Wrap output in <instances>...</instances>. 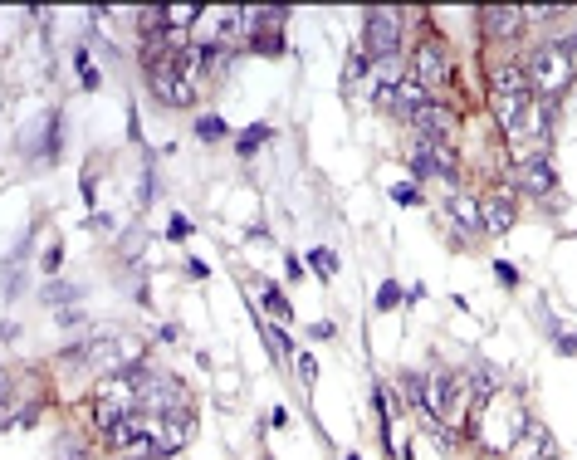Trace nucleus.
I'll list each match as a JSON object with an SVG mask.
<instances>
[{"mask_svg":"<svg viewBox=\"0 0 577 460\" xmlns=\"http://www.w3.org/2000/svg\"><path fill=\"white\" fill-rule=\"evenodd\" d=\"M147 84H152V93H157L162 103H172V108H191V103H196V93H191V84L172 69V59H152V64H147Z\"/></svg>","mask_w":577,"mask_h":460,"instance_id":"obj_4","label":"nucleus"},{"mask_svg":"<svg viewBox=\"0 0 577 460\" xmlns=\"http://www.w3.org/2000/svg\"><path fill=\"white\" fill-rule=\"evenodd\" d=\"M514 182L524 186L529 196H548L558 177H553V162L548 157H524V162H514Z\"/></svg>","mask_w":577,"mask_h":460,"instance_id":"obj_6","label":"nucleus"},{"mask_svg":"<svg viewBox=\"0 0 577 460\" xmlns=\"http://www.w3.org/2000/svg\"><path fill=\"white\" fill-rule=\"evenodd\" d=\"M265 309L274 314V319H289V314H294V309H289V299H284L274 284H265Z\"/></svg>","mask_w":577,"mask_h":460,"instance_id":"obj_17","label":"nucleus"},{"mask_svg":"<svg viewBox=\"0 0 577 460\" xmlns=\"http://www.w3.org/2000/svg\"><path fill=\"white\" fill-rule=\"evenodd\" d=\"M529 103H533V93H499V98H494V123H499L504 133H514L519 118L529 113Z\"/></svg>","mask_w":577,"mask_h":460,"instance_id":"obj_11","label":"nucleus"},{"mask_svg":"<svg viewBox=\"0 0 577 460\" xmlns=\"http://www.w3.org/2000/svg\"><path fill=\"white\" fill-rule=\"evenodd\" d=\"M411 79L416 84H441L445 79V54L436 40H426V45L416 49V59H411Z\"/></svg>","mask_w":577,"mask_h":460,"instance_id":"obj_9","label":"nucleus"},{"mask_svg":"<svg viewBox=\"0 0 577 460\" xmlns=\"http://www.w3.org/2000/svg\"><path fill=\"white\" fill-rule=\"evenodd\" d=\"M494 279H499V284H519V270H514L509 260H499V265H494Z\"/></svg>","mask_w":577,"mask_h":460,"instance_id":"obj_24","label":"nucleus"},{"mask_svg":"<svg viewBox=\"0 0 577 460\" xmlns=\"http://www.w3.org/2000/svg\"><path fill=\"white\" fill-rule=\"evenodd\" d=\"M397 84L401 79H382V84H377V108H392V113H397Z\"/></svg>","mask_w":577,"mask_h":460,"instance_id":"obj_18","label":"nucleus"},{"mask_svg":"<svg viewBox=\"0 0 577 460\" xmlns=\"http://www.w3.org/2000/svg\"><path fill=\"white\" fill-rule=\"evenodd\" d=\"M59 460H89V456H84L74 441H64V446H59Z\"/></svg>","mask_w":577,"mask_h":460,"instance_id":"obj_29","label":"nucleus"},{"mask_svg":"<svg viewBox=\"0 0 577 460\" xmlns=\"http://www.w3.org/2000/svg\"><path fill=\"white\" fill-rule=\"evenodd\" d=\"M489 89H494V98H499V93H533L529 69H524V64H494V69H489Z\"/></svg>","mask_w":577,"mask_h":460,"instance_id":"obj_12","label":"nucleus"},{"mask_svg":"<svg viewBox=\"0 0 577 460\" xmlns=\"http://www.w3.org/2000/svg\"><path fill=\"white\" fill-rule=\"evenodd\" d=\"M167 235H172V240H186V235H191V221H186V216H172Z\"/></svg>","mask_w":577,"mask_h":460,"instance_id":"obj_25","label":"nucleus"},{"mask_svg":"<svg viewBox=\"0 0 577 460\" xmlns=\"http://www.w3.org/2000/svg\"><path fill=\"white\" fill-rule=\"evenodd\" d=\"M59 260H64V255H59V245H49V255H45V270H49V275L59 270Z\"/></svg>","mask_w":577,"mask_h":460,"instance_id":"obj_30","label":"nucleus"},{"mask_svg":"<svg viewBox=\"0 0 577 460\" xmlns=\"http://www.w3.org/2000/svg\"><path fill=\"white\" fill-rule=\"evenodd\" d=\"M196 138H206V142L225 138V123H221V118H201V123H196Z\"/></svg>","mask_w":577,"mask_h":460,"instance_id":"obj_20","label":"nucleus"},{"mask_svg":"<svg viewBox=\"0 0 577 460\" xmlns=\"http://www.w3.org/2000/svg\"><path fill=\"white\" fill-rule=\"evenodd\" d=\"M362 45H367V54H372L377 64H387L401 45L397 10H367V20H362Z\"/></svg>","mask_w":577,"mask_h":460,"instance_id":"obj_2","label":"nucleus"},{"mask_svg":"<svg viewBox=\"0 0 577 460\" xmlns=\"http://www.w3.org/2000/svg\"><path fill=\"white\" fill-rule=\"evenodd\" d=\"M309 260H313V270H318L323 279H333V275H338V255H333V250H323V245H318V250H313Z\"/></svg>","mask_w":577,"mask_h":460,"instance_id":"obj_16","label":"nucleus"},{"mask_svg":"<svg viewBox=\"0 0 577 460\" xmlns=\"http://www.w3.org/2000/svg\"><path fill=\"white\" fill-rule=\"evenodd\" d=\"M548 446H553V436H548L533 416H524V421H519V436H514V460H538Z\"/></svg>","mask_w":577,"mask_h":460,"instance_id":"obj_8","label":"nucleus"},{"mask_svg":"<svg viewBox=\"0 0 577 460\" xmlns=\"http://www.w3.org/2000/svg\"><path fill=\"white\" fill-rule=\"evenodd\" d=\"M265 343L274 348V358H284V353L294 348V343H289V333H279V328H265Z\"/></svg>","mask_w":577,"mask_h":460,"instance_id":"obj_22","label":"nucleus"},{"mask_svg":"<svg viewBox=\"0 0 577 460\" xmlns=\"http://www.w3.org/2000/svg\"><path fill=\"white\" fill-rule=\"evenodd\" d=\"M480 216H485V230L504 235V230H514V201L494 191V196H485V201H480Z\"/></svg>","mask_w":577,"mask_h":460,"instance_id":"obj_13","label":"nucleus"},{"mask_svg":"<svg viewBox=\"0 0 577 460\" xmlns=\"http://www.w3.org/2000/svg\"><path fill=\"white\" fill-rule=\"evenodd\" d=\"M529 69V89H538V93H563L568 89V79H573V54L558 45H538L533 49V59L524 64Z\"/></svg>","mask_w":577,"mask_h":460,"instance_id":"obj_1","label":"nucleus"},{"mask_svg":"<svg viewBox=\"0 0 577 460\" xmlns=\"http://www.w3.org/2000/svg\"><path fill=\"white\" fill-rule=\"evenodd\" d=\"M49 304H64V299H74V289H64V284H54V289H45Z\"/></svg>","mask_w":577,"mask_h":460,"instance_id":"obj_26","label":"nucleus"},{"mask_svg":"<svg viewBox=\"0 0 577 460\" xmlns=\"http://www.w3.org/2000/svg\"><path fill=\"white\" fill-rule=\"evenodd\" d=\"M538 460H563V456H558V451H553V446H548V451H543V456H538Z\"/></svg>","mask_w":577,"mask_h":460,"instance_id":"obj_31","label":"nucleus"},{"mask_svg":"<svg viewBox=\"0 0 577 460\" xmlns=\"http://www.w3.org/2000/svg\"><path fill=\"white\" fill-rule=\"evenodd\" d=\"M191 441V412L181 407V412H167L157 416V436H152V456H177L181 446Z\"/></svg>","mask_w":577,"mask_h":460,"instance_id":"obj_5","label":"nucleus"},{"mask_svg":"<svg viewBox=\"0 0 577 460\" xmlns=\"http://www.w3.org/2000/svg\"><path fill=\"white\" fill-rule=\"evenodd\" d=\"M269 138H274V128H269V123H255V128L240 138V147H235V152H240V157H255V152H260V142H269Z\"/></svg>","mask_w":577,"mask_h":460,"instance_id":"obj_15","label":"nucleus"},{"mask_svg":"<svg viewBox=\"0 0 577 460\" xmlns=\"http://www.w3.org/2000/svg\"><path fill=\"white\" fill-rule=\"evenodd\" d=\"M499 382H504V372L499 368H489V363H475V368H470V387H475V392H480V397H494V392H499Z\"/></svg>","mask_w":577,"mask_h":460,"instance_id":"obj_14","label":"nucleus"},{"mask_svg":"<svg viewBox=\"0 0 577 460\" xmlns=\"http://www.w3.org/2000/svg\"><path fill=\"white\" fill-rule=\"evenodd\" d=\"M152 201H157V182L142 177V186H137V206H152Z\"/></svg>","mask_w":577,"mask_h":460,"instance_id":"obj_23","label":"nucleus"},{"mask_svg":"<svg viewBox=\"0 0 577 460\" xmlns=\"http://www.w3.org/2000/svg\"><path fill=\"white\" fill-rule=\"evenodd\" d=\"M480 20H485V30L494 35V40H514V35H519V30L529 25L519 5H489V10L480 15Z\"/></svg>","mask_w":577,"mask_h":460,"instance_id":"obj_7","label":"nucleus"},{"mask_svg":"<svg viewBox=\"0 0 577 460\" xmlns=\"http://www.w3.org/2000/svg\"><path fill=\"white\" fill-rule=\"evenodd\" d=\"M397 304H401V289L392 284V279H387V284L377 289V309H397Z\"/></svg>","mask_w":577,"mask_h":460,"instance_id":"obj_21","label":"nucleus"},{"mask_svg":"<svg viewBox=\"0 0 577 460\" xmlns=\"http://www.w3.org/2000/svg\"><path fill=\"white\" fill-rule=\"evenodd\" d=\"M392 196H397V206H416V201H421V196H416V191H411V186H397V191H392Z\"/></svg>","mask_w":577,"mask_h":460,"instance_id":"obj_28","label":"nucleus"},{"mask_svg":"<svg viewBox=\"0 0 577 460\" xmlns=\"http://www.w3.org/2000/svg\"><path fill=\"white\" fill-rule=\"evenodd\" d=\"M162 15H167V25H191L201 10H196V5H172V10H162Z\"/></svg>","mask_w":577,"mask_h":460,"instance_id":"obj_19","label":"nucleus"},{"mask_svg":"<svg viewBox=\"0 0 577 460\" xmlns=\"http://www.w3.org/2000/svg\"><path fill=\"white\" fill-rule=\"evenodd\" d=\"M299 377H304V382H313V377H318V363H313L309 353H304V358H299Z\"/></svg>","mask_w":577,"mask_h":460,"instance_id":"obj_27","label":"nucleus"},{"mask_svg":"<svg viewBox=\"0 0 577 460\" xmlns=\"http://www.w3.org/2000/svg\"><path fill=\"white\" fill-rule=\"evenodd\" d=\"M548 128H553V108H548V103H529V113H524L519 128L509 133V138H514V157H519V162H524V157H543Z\"/></svg>","mask_w":577,"mask_h":460,"instance_id":"obj_3","label":"nucleus"},{"mask_svg":"<svg viewBox=\"0 0 577 460\" xmlns=\"http://www.w3.org/2000/svg\"><path fill=\"white\" fill-rule=\"evenodd\" d=\"M445 211H450V221L465 230V235H475V230H485V216H480V201H470V196H460V191H450L445 196Z\"/></svg>","mask_w":577,"mask_h":460,"instance_id":"obj_10","label":"nucleus"}]
</instances>
